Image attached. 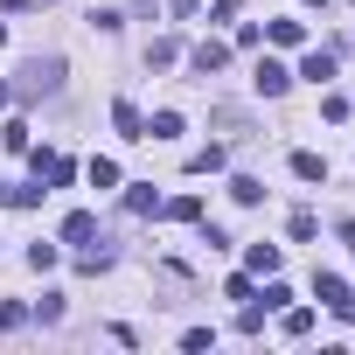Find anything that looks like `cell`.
Returning <instances> with one entry per match:
<instances>
[{"mask_svg": "<svg viewBox=\"0 0 355 355\" xmlns=\"http://www.w3.org/2000/svg\"><path fill=\"white\" fill-rule=\"evenodd\" d=\"M112 125H119V132H125V139H146V119H139V112H132V105H125V98H119V105H112Z\"/></svg>", "mask_w": 355, "mask_h": 355, "instance_id": "obj_7", "label": "cell"}, {"mask_svg": "<svg viewBox=\"0 0 355 355\" xmlns=\"http://www.w3.org/2000/svg\"><path fill=\"white\" fill-rule=\"evenodd\" d=\"M293 77H306V84H334V49H313V56H306Z\"/></svg>", "mask_w": 355, "mask_h": 355, "instance_id": "obj_4", "label": "cell"}, {"mask_svg": "<svg viewBox=\"0 0 355 355\" xmlns=\"http://www.w3.org/2000/svg\"><path fill=\"white\" fill-rule=\"evenodd\" d=\"M146 139H182V112H153L146 119Z\"/></svg>", "mask_w": 355, "mask_h": 355, "instance_id": "obj_8", "label": "cell"}, {"mask_svg": "<svg viewBox=\"0 0 355 355\" xmlns=\"http://www.w3.org/2000/svg\"><path fill=\"white\" fill-rule=\"evenodd\" d=\"M251 84H258V91H265V98H286V91H293V70H286V63H272V56H265V63H258V77H251Z\"/></svg>", "mask_w": 355, "mask_h": 355, "instance_id": "obj_3", "label": "cell"}, {"mask_svg": "<svg viewBox=\"0 0 355 355\" xmlns=\"http://www.w3.org/2000/svg\"><path fill=\"white\" fill-rule=\"evenodd\" d=\"M223 63H230V49H223V42H196V70H202V77H216Z\"/></svg>", "mask_w": 355, "mask_h": 355, "instance_id": "obj_6", "label": "cell"}, {"mask_svg": "<svg viewBox=\"0 0 355 355\" xmlns=\"http://www.w3.org/2000/svg\"><path fill=\"white\" fill-rule=\"evenodd\" d=\"M293 174H300V182H327V160H320V153H306V146H300V153H293Z\"/></svg>", "mask_w": 355, "mask_h": 355, "instance_id": "obj_9", "label": "cell"}, {"mask_svg": "<svg viewBox=\"0 0 355 355\" xmlns=\"http://www.w3.org/2000/svg\"><path fill=\"white\" fill-rule=\"evenodd\" d=\"M35 182L70 189V182H77V160H70V153H35Z\"/></svg>", "mask_w": 355, "mask_h": 355, "instance_id": "obj_2", "label": "cell"}, {"mask_svg": "<svg viewBox=\"0 0 355 355\" xmlns=\"http://www.w3.org/2000/svg\"><path fill=\"white\" fill-rule=\"evenodd\" d=\"M306 8H327V0H306Z\"/></svg>", "mask_w": 355, "mask_h": 355, "instance_id": "obj_21", "label": "cell"}, {"mask_svg": "<svg viewBox=\"0 0 355 355\" xmlns=\"http://www.w3.org/2000/svg\"><path fill=\"white\" fill-rule=\"evenodd\" d=\"M84 174H91V189H119V160H91Z\"/></svg>", "mask_w": 355, "mask_h": 355, "instance_id": "obj_15", "label": "cell"}, {"mask_svg": "<svg viewBox=\"0 0 355 355\" xmlns=\"http://www.w3.org/2000/svg\"><path fill=\"white\" fill-rule=\"evenodd\" d=\"M125 209H132V216H146V209H160V196H153V182H139V189H125Z\"/></svg>", "mask_w": 355, "mask_h": 355, "instance_id": "obj_14", "label": "cell"}, {"mask_svg": "<svg viewBox=\"0 0 355 355\" xmlns=\"http://www.w3.org/2000/svg\"><path fill=\"white\" fill-rule=\"evenodd\" d=\"M0 105H8V84H0Z\"/></svg>", "mask_w": 355, "mask_h": 355, "instance_id": "obj_22", "label": "cell"}, {"mask_svg": "<svg viewBox=\"0 0 355 355\" xmlns=\"http://www.w3.org/2000/svg\"><path fill=\"white\" fill-rule=\"evenodd\" d=\"M286 334H313V313L306 306H286Z\"/></svg>", "mask_w": 355, "mask_h": 355, "instance_id": "obj_18", "label": "cell"}, {"mask_svg": "<svg viewBox=\"0 0 355 355\" xmlns=\"http://www.w3.org/2000/svg\"><path fill=\"white\" fill-rule=\"evenodd\" d=\"M167 223H202V202H196V196H174V202H167Z\"/></svg>", "mask_w": 355, "mask_h": 355, "instance_id": "obj_11", "label": "cell"}, {"mask_svg": "<svg viewBox=\"0 0 355 355\" xmlns=\"http://www.w3.org/2000/svg\"><path fill=\"white\" fill-rule=\"evenodd\" d=\"M174 15H196V0H174Z\"/></svg>", "mask_w": 355, "mask_h": 355, "instance_id": "obj_20", "label": "cell"}, {"mask_svg": "<svg viewBox=\"0 0 355 355\" xmlns=\"http://www.w3.org/2000/svg\"><path fill=\"white\" fill-rule=\"evenodd\" d=\"M251 272L272 279V272H279V244H251Z\"/></svg>", "mask_w": 355, "mask_h": 355, "instance_id": "obj_16", "label": "cell"}, {"mask_svg": "<svg viewBox=\"0 0 355 355\" xmlns=\"http://www.w3.org/2000/svg\"><path fill=\"white\" fill-rule=\"evenodd\" d=\"M91 237H98V216H91V209L63 216V244H91Z\"/></svg>", "mask_w": 355, "mask_h": 355, "instance_id": "obj_5", "label": "cell"}, {"mask_svg": "<svg viewBox=\"0 0 355 355\" xmlns=\"http://www.w3.org/2000/svg\"><path fill=\"white\" fill-rule=\"evenodd\" d=\"M265 35H272V42H279V49H300V42H306V21H272V28H265Z\"/></svg>", "mask_w": 355, "mask_h": 355, "instance_id": "obj_10", "label": "cell"}, {"mask_svg": "<svg viewBox=\"0 0 355 355\" xmlns=\"http://www.w3.org/2000/svg\"><path fill=\"white\" fill-rule=\"evenodd\" d=\"M0 146H8V153H28V125H21V119H8V132H0Z\"/></svg>", "mask_w": 355, "mask_h": 355, "instance_id": "obj_17", "label": "cell"}, {"mask_svg": "<svg viewBox=\"0 0 355 355\" xmlns=\"http://www.w3.org/2000/svg\"><path fill=\"white\" fill-rule=\"evenodd\" d=\"M230 196L251 209V202H265V182H258V174H237V182H230Z\"/></svg>", "mask_w": 355, "mask_h": 355, "instance_id": "obj_12", "label": "cell"}, {"mask_svg": "<svg viewBox=\"0 0 355 355\" xmlns=\"http://www.w3.org/2000/svg\"><path fill=\"white\" fill-rule=\"evenodd\" d=\"M0 42H8V28H0Z\"/></svg>", "mask_w": 355, "mask_h": 355, "instance_id": "obj_23", "label": "cell"}, {"mask_svg": "<svg viewBox=\"0 0 355 355\" xmlns=\"http://www.w3.org/2000/svg\"><path fill=\"white\" fill-rule=\"evenodd\" d=\"M334 237H341V244L355 251V216H341V223H334Z\"/></svg>", "mask_w": 355, "mask_h": 355, "instance_id": "obj_19", "label": "cell"}, {"mask_svg": "<svg viewBox=\"0 0 355 355\" xmlns=\"http://www.w3.org/2000/svg\"><path fill=\"white\" fill-rule=\"evenodd\" d=\"M223 160H230V153H223V146H202V153H189V174H216V167H223Z\"/></svg>", "mask_w": 355, "mask_h": 355, "instance_id": "obj_13", "label": "cell"}, {"mask_svg": "<svg viewBox=\"0 0 355 355\" xmlns=\"http://www.w3.org/2000/svg\"><path fill=\"white\" fill-rule=\"evenodd\" d=\"M313 293H320V306H334L341 320H355V293H348V279H334V272H320V279H313Z\"/></svg>", "mask_w": 355, "mask_h": 355, "instance_id": "obj_1", "label": "cell"}]
</instances>
